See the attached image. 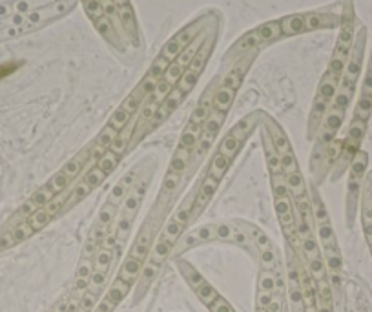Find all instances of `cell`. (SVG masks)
Masks as SVG:
<instances>
[{
	"label": "cell",
	"instance_id": "obj_1",
	"mask_svg": "<svg viewBox=\"0 0 372 312\" xmlns=\"http://www.w3.org/2000/svg\"><path fill=\"white\" fill-rule=\"evenodd\" d=\"M367 39V27L359 26L356 29L354 44H352V51H350L345 73L341 77L336 95H334L332 103H330L321 124H319L314 141H312L308 174L310 181L318 184V186H321L325 183V179L330 175L334 163L337 159V153H339V134L347 122V113H349L350 106L354 103L356 91H358L361 73H363L365 68Z\"/></svg>",
	"mask_w": 372,
	"mask_h": 312
},
{
	"label": "cell",
	"instance_id": "obj_2",
	"mask_svg": "<svg viewBox=\"0 0 372 312\" xmlns=\"http://www.w3.org/2000/svg\"><path fill=\"white\" fill-rule=\"evenodd\" d=\"M341 22V0L336 4L323 6L318 9L299 11V13L283 15L279 18H272L263 24H257L252 29L235 40L223 55L225 58H235L248 51H263L272 44L292 37L308 35L316 32H328L337 29Z\"/></svg>",
	"mask_w": 372,
	"mask_h": 312
},
{
	"label": "cell",
	"instance_id": "obj_3",
	"mask_svg": "<svg viewBox=\"0 0 372 312\" xmlns=\"http://www.w3.org/2000/svg\"><path fill=\"white\" fill-rule=\"evenodd\" d=\"M358 18H356L354 0H341V22L337 27V37L334 42L332 55L325 68L323 75L319 79L316 88L314 99L310 104L308 119H306V139L310 143L314 141L318 128L327 113L328 106L332 103L334 95L337 91V86L341 82V77L345 73L347 63H349L352 44H354L356 29H358Z\"/></svg>",
	"mask_w": 372,
	"mask_h": 312
},
{
	"label": "cell",
	"instance_id": "obj_4",
	"mask_svg": "<svg viewBox=\"0 0 372 312\" xmlns=\"http://www.w3.org/2000/svg\"><path fill=\"white\" fill-rule=\"evenodd\" d=\"M195 192H197V181L190 190H186L184 196L177 203V206L173 208V212L168 215V219L164 221L163 228H161L159 236L155 237L153 245H151L150 254H148L144 267L141 270L137 283L133 287L132 292V305H139L142 299L146 298L157 277L163 272L164 265L168 263L173 256V250L177 246L179 239L184 236V232L190 228L192 214H194V201Z\"/></svg>",
	"mask_w": 372,
	"mask_h": 312
},
{
	"label": "cell",
	"instance_id": "obj_5",
	"mask_svg": "<svg viewBox=\"0 0 372 312\" xmlns=\"http://www.w3.org/2000/svg\"><path fill=\"white\" fill-rule=\"evenodd\" d=\"M221 26H223V17L219 20L212 24V26L206 29V35H204V40L201 48L197 49V53L195 57L192 58V63L188 64V68L184 70V73L181 75V79L177 80V84L173 86L172 91L166 95V99L163 101L159 108H157V112H155L153 119L150 120V124H148L146 130V137H150L153 132L161 128V126L173 115V113L177 112L179 108L184 104V101L190 97V93L195 89L199 79L203 77L204 70L208 66L210 58L213 55V49H215L217 42H219V37H221Z\"/></svg>",
	"mask_w": 372,
	"mask_h": 312
},
{
	"label": "cell",
	"instance_id": "obj_6",
	"mask_svg": "<svg viewBox=\"0 0 372 312\" xmlns=\"http://www.w3.org/2000/svg\"><path fill=\"white\" fill-rule=\"evenodd\" d=\"M133 130H135V119L122 132H119V135L113 139V143L104 152V155L101 159L93 161L91 165L84 170V174L75 181V184H71L68 190H64V197H66L64 215L73 208H77L82 201L88 199L95 190H99L110 179V175H113V172L119 168L120 161L132 153L130 146H132Z\"/></svg>",
	"mask_w": 372,
	"mask_h": 312
},
{
	"label": "cell",
	"instance_id": "obj_7",
	"mask_svg": "<svg viewBox=\"0 0 372 312\" xmlns=\"http://www.w3.org/2000/svg\"><path fill=\"white\" fill-rule=\"evenodd\" d=\"M372 115V48L368 53V60L365 64L363 79L359 86L358 99H356L354 110L350 115L349 124L345 130H341L343 134L339 135V153L330 172V181L337 183L343 175L347 174L350 163L354 161L356 153L361 150V144L365 141L368 130V120Z\"/></svg>",
	"mask_w": 372,
	"mask_h": 312
},
{
	"label": "cell",
	"instance_id": "obj_8",
	"mask_svg": "<svg viewBox=\"0 0 372 312\" xmlns=\"http://www.w3.org/2000/svg\"><path fill=\"white\" fill-rule=\"evenodd\" d=\"M93 152H95V141L91 139L89 143H86L75 155L70 157V161H66V163H64L46 183L40 184L35 192L31 194L22 205L15 210L13 214H11V217L8 219V223L4 225V228L18 225L20 221L29 217L35 210L42 208V206L48 205L51 199H55L58 194L68 190L71 184H75L77 179L84 174V170L93 163Z\"/></svg>",
	"mask_w": 372,
	"mask_h": 312
},
{
	"label": "cell",
	"instance_id": "obj_9",
	"mask_svg": "<svg viewBox=\"0 0 372 312\" xmlns=\"http://www.w3.org/2000/svg\"><path fill=\"white\" fill-rule=\"evenodd\" d=\"M144 166H146V159L137 161L128 172H124L117 183L111 186V190L108 192V196L102 201L101 208L97 210V215L93 219L91 227L88 228V234L84 237V245L80 250V256L84 254V258H95V254L99 252V248L102 246V241L110 232H113V225H115V219L119 215V210L122 206L124 199L130 194L132 186L135 184L141 174L144 172Z\"/></svg>",
	"mask_w": 372,
	"mask_h": 312
},
{
	"label": "cell",
	"instance_id": "obj_10",
	"mask_svg": "<svg viewBox=\"0 0 372 312\" xmlns=\"http://www.w3.org/2000/svg\"><path fill=\"white\" fill-rule=\"evenodd\" d=\"M219 17H221L219 9L208 8V9H204V11H201L199 15H195L190 22H186L184 26L179 27L177 32L173 33V35L164 42L163 48L159 49V53L155 55V58L151 60L150 66H148L146 73H144L142 79L137 82L139 88L150 97L151 91H153L155 86H157V82H159V79L163 77V73L168 70L170 64L175 60V57H177L190 42H194L210 24L215 22Z\"/></svg>",
	"mask_w": 372,
	"mask_h": 312
},
{
	"label": "cell",
	"instance_id": "obj_11",
	"mask_svg": "<svg viewBox=\"0 0 372 312\" xmlns=\"http://www.w3.org/2000/svg\"><path fill=\"white\" fill-rule=\"evenodd\" d=\"M213 243L237 246V248L244 250L256 261V256H257L256 246L246 237V234L241 230L239 223H237V217L219 219V221H210V223L188 228L184 232V236L179 239L177 246L173 250L172 259L184 258L186 252H190V250L199 248V246H204V245H213Z\"/></svg>",
	"mask_w": 372,
	"mask_h": 312
},
{
	"label": "cell",
	"instance_id": "obj_12",
	"mask_svg": "<svg viewBox=\"0 0 372 312\" xmlns=\"http://www.w3.org/2000/svg\"><path fill=\"white\" fill-rule=\"evenodd\" d=\"M310 201H312V215H314V230L318 237L321 256H323L325 267H327L328 279L334 289V294H337L343 285V254L339 248L336 230H334L332 219L328 214V208L325 205V199L319 192V186L308 181Z\"/></svg>",
	"mask_w": 372,
	"mask_h": 312
},
{
	"label": "cell",
	"instance_id": "obj_13",
	"mask_svg": "<svg viewBox=\"0 0 372 312\" xmlns=\"http://www.w3.org/2000/svg\"><path fill=\"white\" fill-rule=\"evenodd\" d=\"M157 168H159V161L153 159V157H146L144 172L135 181V184L132 186V190H130V194L126 196V199H124L122 206L119 210V215H117L115 225H113V236H115L113 254H115L117 263L122 261L124 254L128 250V243L132 239V232H133V225L137 221L139 212H141L142 205H144V199H146L148 190H150L151 183H153Z\"/></svg>",
	"mask_w": 372,
	"mask_h": 312
},
{
	"label": "cell",
	"instance_id": "obj_14",
	"mask_svg": "<svg viewBox=\"0 0 372 312\" xmlns=\"http://www.w3.org/2000/svg\"><path fill=\"white\" fill-rule=\"evenodd\" d=\"M173 261H175V268L181 274L182 281L190 287V290L195 294V298L208 308V312H237L232 307L230 301L226 298H223L221 292L201 274V270L192 261H188L186 258H177L173 259Z\"/></svg>",
	"mask_w": 372,
	"mask_h": 312
},
{
	"label": "cell",
	"instance_id": "obj_15",
	"mask_svg": "<svg viewBox=\"0 0 372 312\" xmlns=\"http://www.w3.org/2000/svg\"><path fill=\"white\" fill-rule=\"evenodd\" d=\"M263 113H265V110H254V112L241 117V119L237 120V122H234L232 128L228 130V132H225V135L217 141L213 152L219 153L221 157H225L230 165H234L235 159L239 157V153L243 152V148L246 146V143L250 141V137H252L256 132H259Z\"/></svg>",
	"mask_w": 372,
	"mask_h": 312
},
{
	"label": "cell",
	"instance_id": "obj_16",
	"mask_svg": "<svg viewBox=\"0 0 372 312\" xmlns=\"http://www.w3.org/2000/svg\"><path fill=\"white\" fill-rule=\"evenodd\" d=\"M368 174V153L363 148L356 153L354 161L350 163L347 170V188H345V225L349 230H352L356 225V219L359 214V199L363 190L365 179Z\"/></svg>",
	"mask_w": 372,
	"mask_h": 312
},
{
	"label": "cell",
	"instance_id": "obj_17",
	"mask_svg": "<svg viewBox=\"0 0 372 312\" xmlns=\"http://www.w3.org/2000/svg\"><path fill=\"white\" fill-rule=\"evenodd\" d=\"M79 4H82L86 15H88V18H89V22L93 24L95 32L104 39V42H106L108 46H111V48L115 49V51H119V53H122V51L128 49V44L124 42L122 35L117 32V27L113 26V22L108 18L106 11L102 9L99 0H79Z\"/></svg>",
	"mask_w": 372,
	"mask_h": 312
},
{
	"label": "cell",
	"instance_id": "obj_18",
	"mask_svg": "<svg viewBox=\"0 0 372 312\" xmlns=\"http://www.w3.org/2000/svg\"><path fill=\"white\" fill-rule=\"evenodd\" d=\"M221 186V181L212 175H208L203 170V174L197 179V192H195V201H194V214H192V221H199L201 215L206 212L210 205H212V199L215 197L217 190Z\"/></svg>",
	"mask_w": 372,
	"mask_h": 312
},
{
	"label": "cell",
	"instance_id": "obj_19",
	"mask_svg": "<svg viewBox=\"0 0 372 312\" xmlns=\"http://www.w3.org/2000/svg\"><path fill=\"white\" fill-rule=\"evenodd\" d=\"M133 292V287L124 283V281L111 277L110 285H108L106 292L102 294V298L99 299L97 307L93 308V312H115L120 307L124 299L128 298Z\"/></svg>",
	"mask_w": 372,
	"mask_h": 312
},
{
	"label": "cell",
	"instance_id": "obj_20",
	"mask_svg": "<svg viewBox=\"0 0 372 312\" xmlns=\"http://www.w3.org/2000/svg\"><path fill=\"white\" fill-rule=\"evenodd\" d=\"M18 64H11V63H8V64H0V79H4L6 75H9V73L13 72L15 68H17Z\"/></svg>",
	"mask_w": 372,
	"mask_h": 312
}]
</instances>
